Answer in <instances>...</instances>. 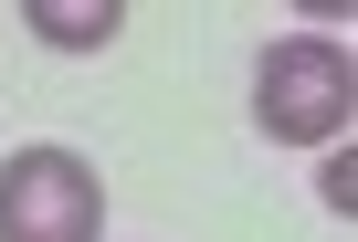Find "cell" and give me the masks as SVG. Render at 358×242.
I'll use <instances>...</instances> for the list:
<instances>
[{
	"label": "cell",
	"mask_w": 358,
	"mask_h": 242,
	"mask_svg": "<svg viewBox=\"0 0 358 242\" xmlns=\"http://www.w3.org/2000/svg\"><path fill=\"white\" fill-rule=\"evenodd\" d=\"M348 106H358V74H348V43H327V32H285L253 64V127L285 148H337Z\"/></svg>",
	"instance_id": "6da1fadb"
},
{
	"label": "cell",
	"mask_w": 358,
	"mask_h": 242,
	"mask_svg": "<svg viewBox=\"0 0 358 242\" xmlns=\"http://www.w3.org/2000/svg\"><path fill=\"white\" fill-rule=\"evenodd\" d=\"M95 232H106V179L74 148L0 158V242H95Z\"/></svg>",
	"instance_id": "7a4b0ae2"
},
{
	"label": "cell",
	"mask_w": 358,
	"mask_h": 242,
	"mask_svg": "<svg viewBox=\"0 0 358 242\" xmlns=\"http://www.w3.org/2000/svg\"><path fill=\"white\" fill-rule=\"evenodd\" d=\"M53 53H95V43H116L127 32V11H116V0H32V11H22Z\"/></svg>",
	"instance_id": "3957f363"
},
{
	"label": "cell",
	"mask_w": 358,
	"mask_h": 242,
	"mask_svg": "<svg viewBox=\"0 0 358 242\" xmlns=\"http://www.w3.org/2000/svg\"><path fill=\"white\" fill-rule=\"evenodd\" d=\"M316 200H327V211H337V221H348V211H358V148H348V137H337V148H327V169H316Z\"/></svg>",
	"instance_id": "277c9868"
}]
</instances>
